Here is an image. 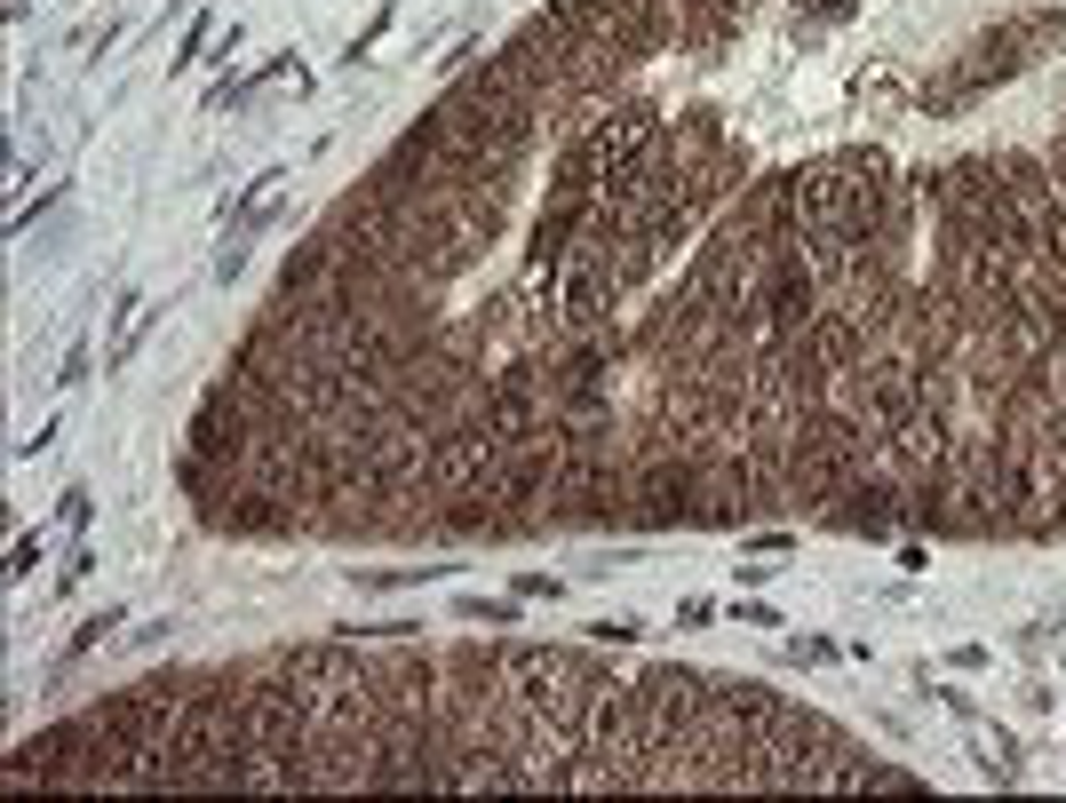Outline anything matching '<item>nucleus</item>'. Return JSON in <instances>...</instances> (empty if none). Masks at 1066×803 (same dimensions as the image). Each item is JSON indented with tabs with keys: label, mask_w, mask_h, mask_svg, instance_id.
I'll return each mask as SVG.
<instances>
[{
	"label": "nucleus",
	"mask_w": 1066,
	"mask_h": 803,
	"mask_svg": "<svg viewBox=\"0 0 1066 803\" xmlns=\"http://www.w3.org/2000/svg\"><path fill=\"white\" fill-rule=\"evenodd\" d=\"M414 127H430V136H438V152H446L470 183L510 191V176H518V159H525V144H533V127H542V112H533L525 96L493 73V64H470V73H462Z\"/></svg>",
	"instance_id": "obj_1"
},
{
	"label": "nucleus",
	"mask_w": 1066,
	"mask_h": 803,
	"mask_svg": "<svg viewBox=\"0 0 1066 803\" xmlns=\"http://www.w3.org/2000/svg\"><path fill=\"white\" fill-rule=\"evenodd\" d=\"M606 677L613 668H597V653H581V645H502V692L533 724H557V732H574V740H581L589 692Z\"/></svg>",
	"instance_id": "obj_2"
},
{
	"label": "nucleus",
	"mask_w": 1066,
	"mask_h": 803,
	"mask_svg": "<svg viewBox=\"0 0 1066 803\" xmlns=\"http://www.w3.org/2000/svg\"><path fill=\"white\" fill-rule=\"evenodd\" d=\"M1051 41H1066V16L1051 9V16H1019V24H1003V32H987V41L963 56V73H947V80H931V96L923 104L931 112H955V104H971L979 88H995V80H1011V73H1026V56L1035 48H1051Z\"/></svg>",
	"instance_id": "obj_3"
},
{
	"label": "nucleus",
	"mask_w": 1066,
	"mask_h": 803,
	"mask_svg": "<svg viewBox=\"0 0 1066 803\" xmlns=\"http://www.w3.org/2000/svg\"><path fill=\"white\" fill-rule=\"evenodd\" d=\"M629 525H645V533L701 525V454L653 430L637 454V510H629Z\"/></svg>",
	"instance_id": "obj_4"
},
{
	"label": "nucleus",
	"mask_w": 1066,
	"mask_h": 803,
	"mask_svg": "<svg viewBox=\"0 0 1066 803\" xmlns=\"http://www.w3.org/2000/svg\"><path fill=\"white\" fill-rule=\"evenodd\" d=\"M493 461H502V438H493L486 422H454L446 438H430V501L454 510V501H478Z\"/></svg>",
	"instance_id": "obj_5"
},
{
	"label": "nucleus",
	"mask_w": 1066,
	"mask_h": 803,
	"mask_svg": "<svg viewBox=\"0 0 1066 803\" xmlns=\"http://www.w3.org/2000/svg\"><path fill=\"white\" fill-rule=\"evenodd\" d=\"M653 136H660V112L653 104H606V112H597L589 120V152H597V176H621V167L629 159H637V152H653Z\"/></svg>",
	"instance_id": "obj_6"
},
{
	"label": "nucleus",
	"mask_w": 1066,
	"mask_h": 803,
	"mask_svg": "<svg viewBox=\"0 0 1066 803\" xmlns=\"http://www.w3.org/2000/svg\"><path fill=\"white\" fill-rule=\"evenodd\" d=\"M963 724H971V748H979V772H987V780H1019V748L1003 740V732H987V724H979V709H971V716H963Z\"/></svg>",
	"instance_id": "obj_7"
},
{
	"label": "nucleus",
	"mask_w": 1066,
	"mask_h": 803,
	"mask_svg": "<svg viewBox=\"0 0 1066 803\" xmlns=\"http://www.w3.org/2000/svg\"><path fill=\"white\" fill-rule=\"evenodd\" d=\"M454 621H478V628H518V596H454Z\"/></svg>",
	"instance_id": "obj_8"
},
{
	"label": "nucleus",
	"mask_w": 1066,
	"mask_h": 803,
	"mask_svg": "<svg viewBox=\"0 0 1066 803\" xmlns=\"http://www.w3.org/2000/svg\"><path fill=\"white\" fill-rule=\"evenodd\" d=\"M414 581H430V565H382V573H351V589H366V596H382V589H414Z\"/></svg>",
	"instance_id": "obj_9"
},
{
	"label": "nucleus",
	"mask_w": 1066,
	"mask_h": 803,
	"mask_svg": "<svg viewBox=\"0 0 1066 803\" xmlns=\"http://www.w3.org/2000/svg\"><path fill=\"white\" fill-rule=\"evenodd\" d=\"M581 637H589V645H606V653H621V645H637V637H645V621H629V613H621V621H589Z\"/></svg>",
	"instance_id": "obj_10"
},
{
	"label": "nucleus",
	"mask_w": 1066,
	"mask_h": 803,
	"mask_svg": "<svg viewBox=\"0 0 1066 803\" xmlns=\"http://www.w3.org/2000/svg\"><path fill=\"white\" fill-rule=\"evenodd\" d=\"M208 32H215V9H199V16H191V32L176 41V73H191V64L208 56Z\"/></svg>",
	"instance_id": "obj_11"
},
{
	"label": "nucleus",
	"mask_w": 1066,
	"mask_h": 803,
	"mask_svg": "<svg viewBox=\"0 0 1066 803\" xmlns=\"http://www.w3.org/2000/svg\"><path fill=\"white\" fill-rule=\"evenodd\" d=\"M112 637H120V605H112V613H96V621H80V637L64 645V653L80 660V653H96V645H112Z\"/></svg>",
	"instance_id": "obj_12"
},
{
	"label": "nucleus",
	"mask_w": 1066,
	"mask_h": 803,
	"mask_svg": "<svg viewBox=\"0 0 1066 803\" xmlns=\"http://www.w3.org/2000/svg\"><path fill=\"white\" fill-rule=\"evenodd\" d=\"M41 549H48V533H16V549H9V581H24L32 565H41Z\"/></svg>",
	"instance_id": "obj_13"
},
{
	"label": "nucleus",
	"mask_w": 1066,
	"mask_h": 803,
	"mask_svg": "<svg viewBox=\"0 0 1066 803\" xmlns=\"http://www.w3.org/2000/svg\"><path fill=\"white\" fill-rule=\"evenodd\" d=\"M88 510H96V501H88V486H73V493L56 501V525H64V533H88Z\"/></svg>",
	"instance_id": "obj_14"
},
{
	"label": "nucleus",
	"mask_w": 1066,
	"mask_h": 803,
	"mask_svg": "<svg viewBox=\"0 0 1066 803\" xmlns=\"http://www.w3.org/2000/svg\"><path fill=\"white\" fill-rule=\"evenodd\" d=\"M844 645H828V637H788V660H804V668H828Z\"/></svg>",
	"instance_id": "obj_15"
},
{
	"label": "nucleus",
	"mask_w": 1066,
	"mask_h": 803,
	"mask_svg": "<svg viewBox=\"0 0 1066 803\" xmlns=\"http://www.w3.org/2000/svg\"><path fill=\"white\" fill-rule=\"evenodd\" d=\"M56 375H64V390H80V375H88V343H73V350H64V366H56Z\"/></svg>",
	"instance_id": "obj_16"
},
{
	"label": "nucleus",
	"mask_w": 1066,
	"mask_h": 803,
	"mask_svg": "<svg viewBox=\"0 0 1066 803\" xmlns=\"http://www.w3.org/2000/svg\"><path fill=\"white\" fill-rule=\"evenodd\" d=\"M796 542H788V533H748V557H788Z\"/></svg>",
	"instance_id": "obj_17"
},
{
	"label": "nucleus",
	"mask_w": 1066,
	"mask_h": 803,
	"mask_svg": "<svg viewBox=\"0 0 1066 803\" xmlns=\"http://www.w3.org/2000/svg\"><path fill=\"white\" fill-rule=\"evenodd\" d=\"M677 621H685V628H709V621H717V605H709V596H685Z\"/></svg>",
	"instance_id": "obj_18"
},
{
	"label": "nucleus",
	"mask_w": 1066,
	"mask_h": 803,
	"mask_svg": "<svg viewBox=\"0 0 1066 803\" xmlns=\"http://www.w3.org/2000/svg\"><path fill=\"white\" fill-rule=\"evenodd\" d=\"M518 596H565L557 573H518Z\"/></svg>",
	"instance_id": "obj_19"
},
{
	"label": "nucleus",
	"mask_w": 1066,
	"mask_h": 803,
	"mask_svg": "<svg viewBox=\"0 0 1066 803\" xmlns=\"http://www.w3.org/2000/svg\"><path fill=\"white\" fill-rule=\"evenodd\" d=\"M88 573H96V557H88V549H80V557H73V565H64V573H56V589H80V581H88Z\"/></svg>",
	"instance_id": "obj_20"
},
{
	"label": "nucleus",
	"mask_w": 1066,
	"mask_h": 803,
	"mask_svg": "<svg viewBox=\"0 0 1066 803\" xmlns=\"http://www.w3.org/2000/svg\"><path fill=\"white\" fill-rule=\"evenodd\" d=\"M741 621H748V628H780V613L764 605V596H748V605H741Z\"/></svg>",
	"instance_id": "obj_21"
},
{
	"label": "nucleus",
	"mask_w": 1066,
	"mask_h": 803,
	"mask_svg": "<svg viewBox=\"0 0 1066 803\" xmlns=\"http://www.w3.org/2000/svg\"><path fill=\"white\" fill-rule=\"evenodd\" d=\"M1043 159H1051V183H1058V199H1066V136H1058V144H1051Z\"/></svg>",
	"instance_id": "obj_22"
},
{
	"label": "nucleus",
	"mask_w": 1066,
	"mask_h": 803,
	"mask_svg": "<svg viewBox=\"0 0 1066 803\" xmlns=\"http://www.w3.org/2000/svg\"><path fill=\"white\" fill-rule=\"evenodd\" d=\"M796 9H812V16H852V0H796Z\"/></svg>",
	"instance_id": "obj_23"
}]
</instances>
